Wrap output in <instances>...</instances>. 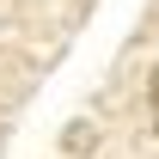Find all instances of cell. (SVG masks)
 Wrapping results in <instances>:
<instances>
[{"mask_svg":"<svg viewBox=\"0 0 159 159\" xmlns=\"http://www.w3.org/2000/svg\"><path fill=\"white\" fill-rule=\"evenodd\" d=\"M147 110H153V129H159V67H153V80H147Z\"/></svg>","mask_w":159,"mask_h":159,"instance_id":"cell-1","label":"cell"}]
</instances>
